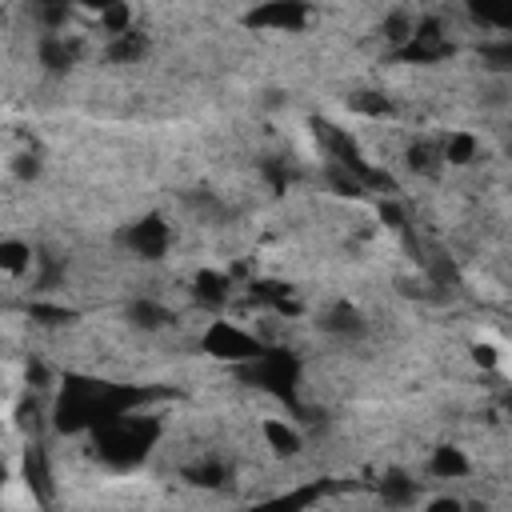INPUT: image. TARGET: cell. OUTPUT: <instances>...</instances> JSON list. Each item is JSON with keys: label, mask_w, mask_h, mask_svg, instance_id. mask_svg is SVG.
Here are the masks:
<instances>
[{"label": "cell", "mask_w": 512, "mask_h": 512, "mask_svg": "<svg viewBox=\"0 0 512 512\" xmlns=\"http://www.w3.org/2000/svg\"><path fill=\"white\" fill-rule=\"evenodd\" d=\"M188 480L200 484V488H212V484L224 480V468L220 464H200V468H188Z\"/></svg>", "instance_id": "20"}, {"label": "cell", "mask_w": 512, "mask_h": 512, "mask_svg": "<svg viewBox=\"0 0 512 512\" xmlns=\"http://www.w3.org/2000/svg\"><path fill=\"white\" fill-rule=\"evenodd\" d=\"M324 328H328V332H340V336H360V332H364V320H360V312H356L352 304H336V308L328 312Z\"/></svg>", "instance_id": "12"}, {"label": "cell", "mask_w": 512, "mask_h": 512, "mask_svg": "<svg viewBox=\"0 0 512 512\" xmlns=\"http://www.w3.org/2000/svg\"><path fill=\"white\" fill-rule=\"evenodd\" d=\"M32 316H40L44 324H64V320H68V312H64V308H44V304H36V308H32Z\"/></svg>", "instance_id": "22"}, {"label": "cell", "mask_w": 512, "mask_h": 512, "mask_svg": "<svg viewBox=\"0 0 512 512\" xmlns=\"http://www.w3.org/2000/svg\"><path fill=\"white\" fill-rule=\"evenodd\" d=\"M16 172H20V176H36V160H32V156H24V160L16 164Z\"/></svg>", "instance_id": "27"}, {"label": "cell", "mask_w": 512, "mask_h": 512, "mask_svg": "<svg viewBox=\"0 0 512 512\" xmlns=\"http://www.w3.org/2000/svg\"><path fill=\"white\" fill-rule=\"evenodd\" d=\"M32 264V252L20 244V240H4L0 244V268L4 272H24Z\"/></svg>", "instance_id": "16"}, {"label": "cell", "mask_w": 512, "mask_h": 512, "mask_svg": "<svg viewBox=\"0 0 512 512\" xmlns=\"http://www.w3.org/2000/svg\"><path fill=\"white\" fill-rule=\"evenodd\" d=\"M404 56H408V60H440V56H448V40L440 36V28H436V24L412 28Z\"/></svg>", "instance_id": "7"}, {"label": "cell", "mask_w": 512, "mask_h": 512, "mask_svg": "<svg viewBox=\"0 0 512 512\" xmlns=\"http://www.w3.org/2000/svg\"><path fill=\"white\" fill-rule=\"evenodd\" d=\"M244 368H248V380H252L256 388H268V392H276L280 400H292V388H296V376H300L296 356H288V352H260V356L248 360Z\"/></svg>", "instance_id": "3"}, {"label": "cell", "mask_w": 512, "mask_h": 512, "mask_svg": "<svg viewBox=\"0 0 512 512\" xmlns=\"http://www.w3.org/2000/svg\"><path fill=\"white\" fill-rule=\"evenodd\" d=\"M468 12L484 28H508L512 24V0H468Z\"/></svg>", "instance_id": "9"}, {"label": "cell", "mask_w": 512, "mask_h": 512, "mask_svg": "<svg viewBox=\"0 0 512 512\" xmlns=\"http://www.w3.org/2000/svg\"><path fill=\"white\" fill-rule=\"evenodd\" d=\"M100 396H104V384L100 380H68L64 384V396L56 404V424L64 432H76V428H96L100 424Z\"/></svg>", "instance_id": "2"}, {"label": "cell", "mask_w": 512, "mask_h": 512, "mask_svg": "<svg viewBox=\"0 0 512 512\" xmlns=\"http://www.w3.org/2000/svg\"><path fill=\"white\" fill-rule=\"evenodd\" d=\"M40 64H48L52 72H60V68L72 64V48H68L60 36H48V40L40 44Z\"/></svg>", "instance_id": "15"}, {"label": "cell", "mask_w": 512, "mask_h": 512, "mask_svg": "<svg viewBox=\"0 0 512 512\" xmlns=\"http://www.w3.org/2000/svg\"><path fill=\"white\" fill-rule=\"evenodd\" d=\"M192 292H196L200 304L216 308V304H224V296H228V276H220V272H200Z\"/></svg>", "instance_id": "11"}, {"label": "cell", "mask_w": 512, "mask_h": 512, "mask_svg": "<svg viewBox=\"0 0 512 512\" xmlns=\"http://www.w3.org/2000/svg\"><path fill=\"white\" fill-rule=\"evenodd\" d=\"M352 108L372 112V116H384V112H388V100H384V96H376V92H364V96H356V100H352Z\"/></svg>", "instance_id": "21"}, {"label": "cell", "mask_w": 512, "mask_h": 512, "mask_svg": "<svg viewBox=\"0 0 512 512\" xmlns=\"http://www.w3.org/2000/svg\"><path fill=\"white\" fill-rule=\"evenodd\" d=\"M304 20H308L304 0H264L256 12H248V24H252V28L296 32V28H304Z\"/></svg>", "instance_id": "5"}, {"label": "cell", "mask_w": 512, "mask_h": 512, "mask_svg": "<svg viewBox=\"0 0 512 512\" xmlns=\"http://www.w3.org/2000/svg\"><path fill=\"white\" fill-rule=\"evenodd\" d=\"M204 352L216 356V360H228V364H248V360H256L264 348H260V340L248 336L244 328H236V324H228V320H216V324L204 332Z\"/></svg>", "instance_id": "4"}, {"label": "cell", "mask_w": 512, "mask_h": 512, "mask_svg": "<svg viewBox=\"0 0 512 512\" xmlns=\"http://www.w3.org/2000/svg\"><path fill=\"white\" fill-rule=\"evenodd\" d=\"M24 480H28V488H32V496H36L40 504H48V500H52V480H48V460H44V448H40V444H32V448L24 452Z\"/></svg>", "instance_id": "8"}, {"label": "cell", "mask_w": 512, "mask_h": 512, "mask_svg": "<svg viewBox=\"0 0 512 512\" xmlns=\"http://www.w3.org/2000/svg\"><path fill=\"white\" fill-rule=\"evenodd\" d=\"M152 440H156V420H144V416L120 412V416L96 424V448H100V456L112 460V464H120V468L136 464L152 448Z\"/></svg>", "instance_id": "1"}, {"label": "cell", "mask_w": 512, "mask_h": 512, "mask_svg": "<svg viewBox=\"0 0 512 512\" xmlns=\"http://www.w3.org/2000/svg\"><path fill=\"white\" fill-rule=\"evenodd\" d=\"M124 244H128L136 256L156 260V256H164V248H168V224H164L160 216H144L140 224H132V228L124 232Z\"/></svg>", "instance_id": "6"}, {"label": "cell", "mask_w": 512, "mask_h": 512, "mask_svg": "<svg viewBox=\"0 0 512 512\" xmlns=\"http://www.w3.org/2000/svg\"><path fill=\"white\" fill-rule=\"evenodd\" d=\"M140 52H144V40L136 36V32H116V44H112V60H140Z\"/></svg>", "instance_id": "17"}, {"label": "cell", "mask_w": 512, "mask_h": 512, "mask_svg": "<svg viewBox=\"0 0 512 512\" xmlns=\"http://www.w3.org/2000/svg\"><path fill=\"white\" fill-rule=\"evenodd\" d=\"M380 216H384L392 228H404V212H400L396 204H380Z\"/></svg>", "instance_id": "24"}, {"label": "cell", "mask_w": 512, "mask_h": 512, "mask_svg": "<svg viewBox=\"0 0 512 512\" xmlns=\"http://www.w3.org/2000/svg\"><path fill=\"white\" fill-rule=\"evenodd\" d=\"M128 320H132L136 328L152 332V328H164V324L172 320V312H168L164 304H156V300H132V304H128Z\"/></svg>", "instance_id": "10"}, {"label": "cell", "mask_w": 512, "mask_h": 512, "mask_svg": "<svg viewBox=\"0 0 512 512\" xmlns=\"http://www.w3.org/2000/svg\"><path fill=\"white\" fill-rule=\"evenodd\" d=\"M408 36H412L408 20H404V16H392V20H388V40H408Z\"/></svg>", "instance_id": "23"}, {"label": "cell", "mask_w": 512, "mask_h": 512, "mask_svg": "<svg viewBox=\"0 0 512 512\" xmlns=\"http://www.w3.org/2000/svg\"><path fill=\"white\" fill-rule=\"evenodd\" d=\"M68 4H80V8H96V12H104V8H112V4H120V0H68Z\"/></svg>", "instance_id": "26"}, {"label": "cell", "mask_w": 512, "mask_h": 512, "mask_svg": "<svg viewBox=\"0 0 512 512\" xmlns=\"http://www.w3.org/2000/svg\"><path fill=\"white\" fill-rule=\"evenodd\" d=\"M36 416H40L36 404H20V428H36V424H40Z\"/></svg>", "instance_id": "25"}, {"label": "cell", "mask_w": 512, "mask_h": 512, "mask_svg": "<svg viewBox=\"0 0 512 512\" xmlns=\"http://www.w3.org/2000/svg\"><path fill=\"white\" fill-rule=\"evenodd\" d=\"M476 360L480 364H492V348H476Z\"/></svg>", "instance_id": "28"}, {"label": "cell", "mask_w": 512, "mask_h": 512, "mask_svg": "<svg viewBox=\"0 0 512 512\" xmlns=\"http://www.w3.org/2000/svg\"><path fill=\"white\" fill-rule=\"evenodd\" d=\"M264 440H268L280 456H292V452L300 448V432H296V428H288L284 420H268V424H264Z\"/></svg>", "instance_id": "13"}, {"label": "cell", "mask_w": 512, "mask_h": 512, "mask_svg": "<svg viewBox=\"0 0 512 512\" xmlns=\"http://www.w3.org/2000/svg\"><path fill=\"white\" fill-rule=\"evenodd\" d=\"M432 472H436L440 480H456V476L468 472V460L460 456V448H436V456H432Z\"/></svg>", "instance_id": "14"}, {"label": "cell", "mask_w": 512, "mask_h": 512, "mask_svg": "<svg viewBox=\"0 0 512 512\" xmlns=\"http://www.w3.org/2000/svg\"><path fill=\"white\" fill-rule=\"evenodd\" d=\"M472 152H476V140H472V136H464V132H456V136L444 144V160H452V164H468V160H472Z\"/></svg>", "instance_id": "19"}, {"label": "cell", "mask_w": 512, "mask_h": 512, "mask_svg": "<svg viewBox=\"0 0 512 512\" xmlns=\"http://www.w3.org/2000/svg\"><path fill=\"white\" fill-rule=\"evenodd\" d=\"M380 496H384L388 504H408V500L416 496V484H412V480H404V476H388V480H384V488H380Z\"/></svg>", "instance_id": "18"}]
</instances>
